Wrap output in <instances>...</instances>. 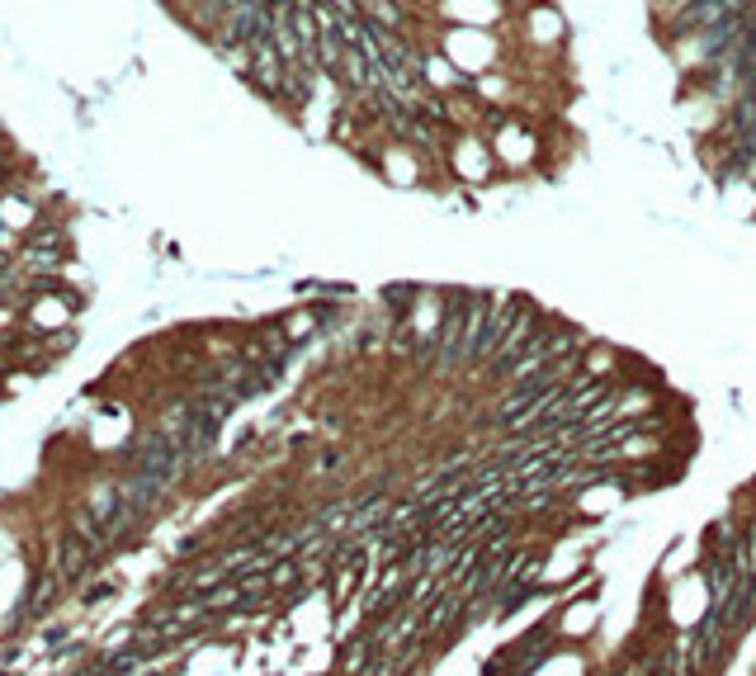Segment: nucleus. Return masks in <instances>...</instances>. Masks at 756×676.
Listing matches in <instances>:
<instances>
[{"instance_id": "1", "label": "nucleus", "mask_w": 756, "mask_h": 676, "mask_svg": "<svg viewBox=\"0 0 756 676\" xmlns=\"http://www.w3.org/2000/svg\"><path fill=\"white\" fill-rule=\"evenodd\" d=\"M345 459H350V450H340V445H322V450L313 454V473L317 477H331L336 468H345Z\"/></svg>"}, {"instance_id": "2", "label": "nucleus", "mask_w": 756, "mask_h": 676, "mask_svg": "<svg viewBox=\"0 0 756 676\" xmlns=\"http://www.w3.org/2000/svg\"><path fill=\"white\" fill-rule=\"evenodd\" d=\"M80 558H85V544H80V539H66L62 554H57V568H62V572H76Z\"/></svg>"}]
</instances>
